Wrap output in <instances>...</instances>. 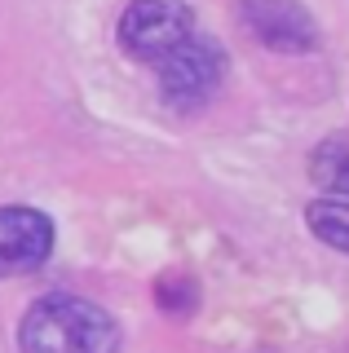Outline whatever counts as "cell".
I'll return each instance as SVG.
<instances>
[{
    "label": "cell",
    "mask_w": 349,
    "mask_h": 353,
    "mask_svg": "<svg viewBox=\"0 0 349 353\" xmlns=\"http://www.w3.org/2000/svg\"><path fill=\"white\" fill-rule=\"evenodd\" d=\"M18 349L23 353H115L119 327L102 305L84 296H40L23 314L18 327Z\"/></svg>",
    "instance_id": "6da1fadb"
},
{
    "label": "cell",
    "mask_w": 349,
    "mask_h": 353,
    "mask_svg": "<svg viewBox=\"0 0 349 353\" xmlns=\"http://www.w3.org/2000/svg\"><path fill=\"white\" fill-rule=\"evenodd\" d=\"M159 66V97L172 110H199L217 97V88L226 80V53L212 36H190L168 49Z\"/></svg>",
    "instance_id": "7a4b0ae2"
},
{
    "label": "cell",
    "mask_w": 349,
    "mask_h": 353,
    "mask_svg": "<svg viewBox=\"0 0 349 353\" xmlns=\"http://www.w3.org/2000/svg\"><path fill=\"white\" fill-rule=\"evenodd\" d=\"M195 31V14L181 0H133L119 14V49L137 62H159Z\"/></svg>",
    "instance_id": "3957f363"
},
{
    "label": "cell",
    "mask_w": 349,
    "mask_h": 353,
    "mask_svg": "<svg viewBox=\"0 0 349 353\" xmlns=\"http://www.w3.org/2000/svg\"><path fill=\"white\" fill-rule=\"evenodd\" d=\"M239 18L266 49L310 53L319 49V22L301 0H239Z\"/></svg>",
    "instance_id": "277c9868"
},
{
    "label": "cell",
    "mask_w": 349,
    "mask_h": 353,
    "mask_svg": "<svg viewBox=\"0 0 349 353\" xmlns=\"http://www.w3.org/2000/svg\"><path fill=\"white\" fill-rule=\"evenodd\" d=\"M53 252V221L40 208L9 203L0 208V279L31 274Z\"/></svg>",
    "instance_id": "5b68a950"
},
{
    "label": "cell",
    "mask_w": 349,
    "mask_h": 353,
    "mask_svg": "<svg viewBox=\"0 0 349 353\" xmlns=\"http://www.w3.org/2000/svg\"><path fill=\"white\" fill-rule=\"evenodd\" d=\"M310 176L332 199H349V132L327 137L323 146L310 154Z\"/></svg>",
    "instance_id": "8992f818"
},
{
    "label": "cell",
    "mask_w": 349,
    "mask_h": 353,
    "mask_svg": "<svg viewBox=\"0 0 349 353\" xmlns=\"http://www.w3.org/2000/svg\"><path fill=\"white\" fill-rule=\"evenodd\" d=\"M305 225L319 234L327 248L349 252V199H319L305 208Z\"/></svg>",
    "instance_id": "52a82bcc"
}]
</instances>
